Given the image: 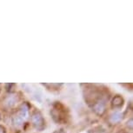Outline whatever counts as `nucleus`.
I'll return each mask as SVG.
<instances>
[{
	"mask_svg": "<svg viewBox=\"0 0 133 133\" xmlns=\"http://www.w3.org/2000/svg\"><path fill=\"white\" fill-rule=\"evenodd\" d=\"M31 123L37 130H43L45 128V122L39 111H35L31 116Z\"/></svg>",
	"mask_w": 133,
	"mask_h": 133,
	"instance_id": "1",
	"label": "nucleus"
},
{
	"mask_svg": "<svg viewBox=\"0 0 133 133\" xmlns=\"http://www.w3.org/2000/svg\"><path fill=\"white\" fill-rule=\"evenodd\" d=\"M0 91H1V84H0Z\"/></svg>",
	"mask_w": 133,
	"mask_h": 133,
	"instance_id": "11",
	"label": "nucleus"
},
{
	"mask_svg": "<svg viewBox=\"0 0 133 133\" xmlns=\"http://www.w3.org/2000/svg\"><path fill=\"white\" fill-rule=\"evenodd\" d=\"M18 116L21 117V118H23L24 120H25L27 117H28V115H29V106L28 104H26V103H24L20 106L18 111H17V113Z\"/></svg>",
	"mask_w": 133,
	"mask_h": 133,
	"instance_id": "3",
	"label": "nucleus"
},
{
	"mask_svg": "<svg viewBox=\"0 0 133 133\" xmlns=\"http://www.w3.org/2000/svg\"><path fill=\"white\" fill-rule=\"evenodd\" d=\"M0 133H6V130L5 128L2 125H0Z\"/></svg>",
	"mask_w": 133,
	"mask_h": 133,
	"instance_id": "9",
	"label": "nucleus"
},
{
	"mask_svg": "<svg viewBox=\"0 0 133 133\" xmlns=\"http://www.w3.org/2000/svg\"><path fill=\"white\" fill-rule=\"evenodd\" d=\"M112 107L114 108H121L123 106V104H124V99H123V97L121 96H115L113 97V99H112Z\"/></svg>",
	"mask_w": 133,
	"mask_h": 133,
	"instance_id": "5",
	"label": "nucleus"
},
{
	"mask_svg": "<svg viewBox=\"0 0 133 133\" xmlns=\"http://www.w3.org/2000/svg\"><path fill=\"white\" fill-rule=\"evenodd\" d=\"M24 122V120L23 118H21V117H20L17 114L14 115L13 117H12V123H13L15 125H17V126L21 125Z\"/></svg>",
	"mask_w": 133,
	"mask_h": 133,
	"instance_id": "7",
	"label": "nucleus"
},
{
	"mask_svg": "<svg viewBox=\"0 0 133 133\" xmlns=\"http://www.w3.org/2000/svg\"><path fill=\"white\" fill-rule=\"evenodd\" d=\"M129 125H130V129H132V119H130L129 120Z\"/></svg>",
	"mask_w": 133,
	"mask_h": 133,
	"instance_id": "10",
	"label": "nucleus"
},
{
	"mask_svg": "<svg viewBox=\"0 0 133 133\" xmlns=\"http://www.w3.org/2000/svg\"><path fill=\"white\" fill-rule=\"evenodd\" d=\"M17 102V97H16L15 95H11V96H9L4 101V104H5L6 106L8 107H12L16 104V103Z\"/></svg>",
	"mask_w": 133,
	"mask_h": 133,
	"instance_id": "6",
	"label": "nucleus"
},
{
	"mask_svg": "<svg viewBox=\"0 0 133 133\" xmlns=\"http://www.w3.org/2000/svg\"><path fill=\"white\" fill-rule=\"evenodd\" d=\"M53 133H66V130L64 129H59V130H56Z\"/></svg>",
	"mask_w": 133,
	"mask_h": 133,
	"instance_id": "8",
	"label": "nucleus"
},
{
	"mask_svg": "<svg viewBox=\"0 0 133 133\" xmlns=\"http://www.w3.org/2000/svg\"><path fill=\"white\" fill-rule=\"evenodd\" d=\"M123 119V114L121 112L118 111H115L114 113H112L110 117V122L111 124H117L119 123Z\"/></svg>",
	"mask_w": 133,
	"mask_h": 133,
	"instance_id": "4",
	"label": "nucleus"
},
{
	"mask_svg": "<svg viewBox=\"0 0 133 133\" xmlns=\"http://www.w3.org/2000/svg\"><path fill=\"white\" fill-rule=\"evenodd\" d=\"M105 101L104 99L100 98L97 101L92 104V110H94V112L98 116H102L105 111Z\"/></svg>",
	"mask_w": 133,
	"mask_h": 133,
	"instance_id": "2",
	"label": "nucleus"
}]
</instances>
